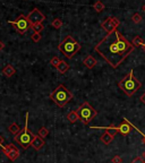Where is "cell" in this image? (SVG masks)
<instances>
[{
    "label": "cell",
    "instance_id": "cell-8",
    "mask_svg": "<svg viewBox=\"0 0 145 163\" xmlns=\"http://www.w3.org/2000/svg\"><path fill=\"white\" fill-rule=\"evenodd\" d=\"M119 24L120 22L118 18H116V17H108V18L101 24V27L107 32V34H109L117 30V27L119 26Z\"/></svg>",
    "mask_w": 145,
    "mask_h": 163
},
{
    "label": "cell",
    "instance_id": "cell-29",
    "mask_svg": "<svg viewBox=\"0 0 145 163\" xmlns=\"http://www.w3.org/2000/svg\"><path fill=\"white\" fill-rule=\"evenodd\" d=\"M2 144H4V138L0 136V147H2V146H4Z\"/></svg>",
    "mask_w": 145,
    "mask_h": 163
},
{
    "label": "cell",
    "instance_id": "cell-9",
    "mask_svg": "<svg viewBox=\"0 0 145 163\" xmlns=\"http://www.w3.org/2000/svg\"><path fill=\"white\" fill-rule=\"evenodd\" d=\"M2 152L6 154L8 159L10 160V161H16V160L18 159L19 156V150L17 148V146L14 144H8L6 146H2Z\"/></svg>",
    "mask_w": 145,
    "mask_h": 163
},
{
    "label": "cell",
    "instance_id": "cell-25",
    "mask_svg": "<svg viewBox=\"0 0 145 163\" xmlns=\"http://www.w3.org/2000/svg\"><path fill=\"white\" fill-rule=\"evenodd\" d=\"M41 33H37V32H34L32 35H31V39H32V41L33 42H35V43H37L39 41H41Z\"/></svg>",
    "mask_w": 145,
    "mask_h": 163
},
{
    "label": "cell",
    "instance_id": "cell-34",
    "mask_svg": "<svg viewBox=\"0 0 145 163\" xmlns=\"http://www.w3.org/2000/svg\"><path fill=\"white\" fill-rule=\"evenodd\" d=\"M143 157H144V159H145V152L143 153Z\"/></svg>",
    "mask_w": 145,
    "mask_h": 163
},
{
    "label": "cell",
    "instance_id": "cell-10",
    "mask_svg": "<svg viewBox=\"0 0 145 163\" xmlns=\"http://www.w3.org/2000/svg\"><path fill=\"white\" fill-rule=\"evenodd\" d=\"M27 18L30 21L31 25H34V24H37V23H43L45 21V16L44 14H42L40 9L37 8H34L33 10L31 11L30 14L27 15Z\"/></svg>",
    "mask_w": 145,
    "mask_h": 163
},
{
    "label": "cell",
    "instance_id": "cell-2",
    "mask_svg": "<svg viewBox=\"0 0 145 163\" xmlns=\"http://www.w3.org/2000/svg\"><path fill=\"white\" fill-rule=\"evenodd\" d=\"M118 86H119V89H121L126 95L132 97V95H134L135 93L137 92L138 89L142 87V83L138 81L137 78L135 77L134 70L132 69V70L128 73V75L125 76V77L118 83Z\"/></svg>",
    "mask_w": 145,
    "mask_h": 163
},
{
    "label": "cell",
    "instance_id": "cell-13",
    "mask_svg": "<svg viewBox=\"0 0 145 163\" xmlns=\"http://www.w3.org/2000/svg\"><path fill=\"white\" fill-rule=\"evenodd\" d=\"M2 74H4L5 77L10 78L11 76H14V75L16 74V69L14 68V67H13V65L8 63L7 66H6L4 69H2Z\"/></svg>",
    "mask_w": 145,
    "mask_h": 163
},
{
    "label": "cell",
    "instance_id": "cell-27",
    "mask_svg": "<svg viewBox=\"0 0 145 163\" xmlns=\"http://www.w3.org/2000/svg\"><path fill=\"white\" fill-rule=\"evenodd\" d=\"M111 162L112 163H123V159H121V156L116 155L111 159Z\"/></svg>",
    "mask_w": 145,
    "mask_h": 163
},
{
    "label": "cell",
    "instance_id": "cell-33",
    "mask_svg": "<svg viewBox=\"0 0 145 163\" xmlns=\"http://www.w3.org/2000/svg\"><path fill=\"white\" fill-rule=\"evenodd\" d=\"M142 48L144 49V51H145V43H144V44H143V47H142Z\"/></svg>",
    "mask_w": 145,
    "mask_h": 163
},
{
    "label": "cell",
    "instance_id": "cell-28",
    "mask_svg": "<svg viewBox=\"0 0 145 163\" xmlns=\"http://www.w3.org/2000/svg\"><path fill=\"white\" fill-rule=\"evenodd\" d=\"M139 100H141V102L143 104H145V93H143L141 95V97H139Z\"/></svg>",
    "mask_w": 145,
    "mask_h": 163
},
{
    "label": "cell",
    "instance_id": "cell-22",
    "mask_svg": "<svg viewBox=\"0 0 145 163\" xmlns=\"http://www.w3.org/2000/svg\"><path fill=\"white\" fill-rule=\"evenodd\" d=\"M48 134H49V130H48V128H45V127H41V128L39 129V131H37V135L41 136L42 138L47 137Z\"/></svg>",
    "mask_w": 145,
    "mask_h": 163
},
{
    "label": "cell",
    "instance_id": "cell-15",
    "mask_svg": "<svg viewBox=\"0 0 145 163\" xmlns=\"http://www.w3.org/2000/svg\"><path fill=\"white\" fill-rule=\"evenodd\" d=\"M71 68V66H69V63H67V61L66 60H61L59 63V66L57 67V70H58V73L61 75L66 74L68 71V69Z\"/></svg>",
    "mask_w": 145,
    "mask_h": 163
},
{
    "label": "cell",
    "instance_id": "cell-24",
    "mask_svg": "<svg viewBox=\"0 0 145 163\" xmlns=\"http://www.w3.org/2000/svg\"><path fill=\"white\" fill-rule=\"evenodd\" d=\"M61 60L58 58V57H52L51 60H50V65H51L52 67H55V68H57V67L59 66V63Z\"/></svg>",
    "mask_w": 145,
    "mask_h": 163
},
{
    "label": "cell",
    "instance_id": "cell-20",
    "mask_svg": "<svg viewBox=\"0 0 145 163\" xmlns=\"http://www.w3.org/2000/svg\"><path fill=\"white\" fill-rule=\"evenodd\" d=\"M51 26L52 27H55L56 30H59V28L63 27V21L60 18H55L51 22Z\"/></svg>",
    "mask_w": 145,
    "mask_h": 163
},
{
    "label": "cell",
    "instance_id": "cell-19",
    "mask_svg": "<svg viewBox=\"0 0 145 163\" xmlns=\"http://www.w3.org/2000/svg\"><path fill=\"white\" fill-rule=\"evenodd\" d=\"M93 8L95 9V11L97 13H101V11L104 10V4L101 1V0H97V2L93 5Z\"/></svg>",
    "mask_w": 145,
    "mask_h": 163
},
{
    "label": "cell",
    "instance_id": "cell-1",
    "mask_svg": "<svg viewBox=\"0 0 145 163\" xmlns=\"http://www.w3.org/2000/svg\"><path fill=\"white\" fill-rule=\"evenodd\" d=\"M134 45L119 31L116 30L107 34L94 47V51L99 53L112 68H118L134 51Z\"/></svg>",
    "mask_w": 145,
    "mask_h": 163
},
{
    "label": "cell",
    "instance_id": "cell-18",
    "mask_svg": "<svg viewBox=\"0 0 145 163\" xmlns=\"http://www.w3.org/2000/svg\"><path fill=\"white\" fill-rule=\"evenodd\" d=\"M67 119H68V121L71 122V123H75L77 120H79L78 115H77V111H71L69 112V113L67 115Z\"/></svg>",
    "mask_w": 145,
    "mask_h": 163
},
{
    "label": "cell",
    "instance_id": "cell-30",
    "mask_svg": "<svg viewBox=\"0 0 145 163\" xmlns=\"http://www.w3.org/2000/svg\"><path fill=\"white\" fill-rule=\"evenodd\" d=\"M4 48H5V44L2 43V42H1V41H0V51H1V50H2Z\"/></svg>",
    "mask_w": 145,
    "mask_h": 163
},
{
    "label": "cell",
    "instance_id": "cell-6",
    "mask_svg": "<svg viewBox=\"0 0 145 163\" xmlns=\"http://www.w3.org/2000/svg\"><path fill=\"white\" fill-rule=\"evenodd\" d=\"M76 111H77L79 121H82L83 125H89L90 122L95 118V116L97 115V111L95 109H93V107L89 102L82 103L77 108Z\"/></svg>",
    "mask_w": 145,
    "mask_h": 163
},
{
    "label": "cell",
    "instance_id": "cell-16",
    "mask_svg": "<svg viewBox=\"0 0 145 163\" xmlns=\"http://www.w3.org/2000/svg\"><path fill=\"white\" fill-rule=\"evenodd\" d=\"M8 130H9L11 134H14V135L16 136L17 134L21 133L22 128L18 126V123H16V122H13V123H10V125H9V127H8Z\"/></svg>",
    "mask_w": 145,
    "mask_h": 163
},
{
    "label": "cell",
    "instance_id": "cell-4",
    "mask_svg": "<svg viewBox=\"0 0 145 163\" xmlns=\"http://www.w3.org/2000/svg\"><path fill=\"white\" fill-rule=\"evenodd\" d=\"M73 93L66 87L65 85L60 84L59 86H57L55 91L50 94V100H52L60 108H63L69 101L73 100Z\"/></svg>",
    "mask_w": 145,
    "mask_h": 163
},
{
    "label": "cell",
    "instance_id": "cell-32",
    "mask_svg": "<svg viewBox=\"0 0 145 163\" xmlns=\"http://www.w3.org/2000/svg\"><path fill=\"white\" fill-rule=\"evenodd\" d=\"M143 136V143H144V145H145V135H142Z\"/></svg>",
    "mask_w": 145,
    "mask_h": 163
},
{
    "label": "cell",
    "instance_id": "cell-5",
    "mask_svg": "<svg viewBox=\"0 0 145 163\" xmlns=\"http://www.w3.org/2000/svg\"><path fill=\"white\" fill-rule=\"evenodd\" d=\"M29 112H26L25 115V126L23 127V129L21 130V133L17 134L15 136V141L21 145V147L23 150H27L32 145V142L34 139V134H32L29 130Z\"/></svg>",
    "mask_w": 145,
    "mask_h": 163
},
{
    "label": "cell",
    "instance_id": "cell-14",
    "mask_svg": "<svg viewBox=\"0 0 145 163\" xmlns=\"http://www.w3.org/2000/svg\"><path fill=\"white\" fill-rule=\"evenodd\" d=\"M83 63H84V66L86 68H89V69H92L95 67V65L97 63V61L95 60V58H93L92 56H87L85 59L83 60Z\"/></svg>",
    "mask_w": 145,
    "mask_h": 163
},
{
    "label": "cell",
    "instance_id": "cell-11",
    "mask_svg": "<svg viewBox=\"0 0 145 163\" xmlns=\"http://www.w3.org/2000/svg\"><path fill=\"white\" fill-rule=\"evenodd\" d=\"M45 145V142H44V139L41 137V136H39V135H35L34 136V139H33V142H32V147L34 148V150H36V151H40L43 146Z\"/></svg>",
    "mask_w": 145,
    "mask_h": 163
},
{
    "label": "cell",
    "instance_id": "cell-31",
    "mask_svg": "<svg viewBox=\"0 0 145 163\" xmlns=\"http://www.w3.org/2000/svg\"><path fill=\"white\" fill-rule=\"evenodd\" d=\"M142 10H143V11H144V13H145V4L143 5V7H142Z\"/></svg>",
    "mask_w": 145,
    "mask_h": 163
},
{
    "label": "cell",
    "instance_id": "cell-23",
    "mask_svg": "<svg viewBox=\"0 0 145 163\" xmlns=\"http://www.w3.org/2000/svg\"><path fill=\"white\" fill-rule=\"evenodd\" d=\"M142 19H143V17H142V15L139 14V13H135L134 15H133V17H132V21H133L135 24H138V23H141Z\"/></svg>",
    "mask_w": 145,
    "mask_h": 163
},
{
    "label": "cell",
    "instance_id": "cell-3",
    "mask_svg": "<svg viewBox=\"0 0 145 163\" xmlns=\"http://www.w3.org/2000/svg\"><path fill=\"white\" fill-rule=\"evenodd\" d=\"M81 49H82V45L79 44L71 35L65 36V39L58 45V50L63 52V56L68 59H71Z\"/></svg>",
    "mask_w": 145,
    "mask_h": 163
},
{
    "label": "cell",
    "instance_id": "cell-26",
    "mask_svg": "<svg viewBox=\"0 0 145 163\" xmlns=\"http://www.w3.org/2000/svg\"><path fill=\"white\" fill-rule=\"evenodd\" d=\"M132 163H145V159L143 156H136V157L132 161Z\"/></svg>",
    "mask_w": 145,
    "mask_h": 163
},
{
    "label": "cell",
    "instance_id": "cell-21",
    "mask_svg": "<svg viewBox=\"0 0 145 163\" xmlns=\"http://www.w3.org/2000/svg\"><path fill=\"white\" fill-rule=\"evenodd\" d=\"M32 28L34 30V32L41 33L42 31L44 30V25H43L42 23H37V24H34V25H32Z\"/></svg>",
    "mask_w": 145,
    "mask_h": 163
},
{
    "label": "cell",
    "instance_id": "cell-12",
    "mask_svg": "<svg viewBox=\"0 0 145 163\" xmlns=\"http://www.w3.org/2000/svg\"><path fill=\"white\" fill-rule=\"evenodd\" d=\"M115 136H116V135L111 134L110 131H108V130H105V131H104V133L100 136V141L102 142L103 144L108 145V144H110V143H111L112 141H113Z\"/></svg>",
    "mask_w": 145,
    "mask_h": 163
},
{
    "label": "cell",
    "instance_id": "cell-7",
    "mask_svg": "<svg viewBox=\"0 0 145 163\" xmlns=\"http://www.w3.org/2000/svg\"><path fill=\"white\" fill-rule=\"evenodd\" d=\"M8 23H9L10 25L14 26L15 30L17 31L19 34L26 33V32L32 27L30 21L27 18V16H25V15H19L15 21H9Z\"/></svg>",
    "mask_w": 145,
    "mask_h": 163
},
{
    "label": "cell",
    "instance_id": "cell-17",
    "mask_svg": "<svg viewBox=\"0 0 145 163\" xmlns=\"http://www.w3.org/2000/svg\"><path fill=\"white\" fill-rule=\"evenodd\" d=\"M145 42L143 41V39H142L141 36H138V35H136V36L133 39V42H132V44L134 45V48H139V47H143V44H144Z\"/></svg>",
    "mask_w": 145,
    "mask_h": 163
}]
</instances>
